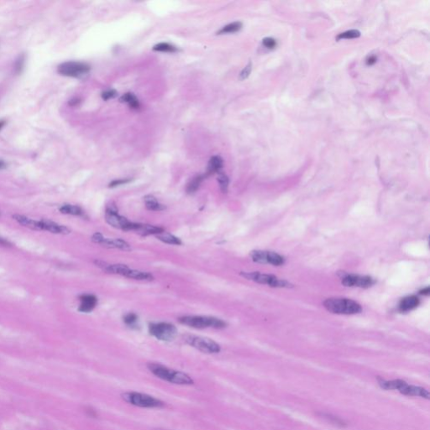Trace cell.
I'll return each mask as SVG.
<instances>
[{
	"label": "cell",
	"instance_id": "d590c367",
	"mask_svg": "<svg viewBox=\"0 0 430 430\" xmlns=\"http://www.w3.org/2000/svg\"><path fill=\"white\" fill-rule=\"evenodd\" d=\"M130 181H131V179H120V180H115V181H112V182L109 183V187H118V186H120V185L126 184V183H128V182H130Z\"/></svg>",
	"mask_w": 430,
	"mask_h": 430
},
{
	"label": "cell",
	"instance_id": "7402d4cb",
	"mask_svg": "<svg viewBox=\"0 0 430 430\" xmlns=\"http://www.w3.org/2000/svg\"><path fill=\"white\" fill-rule=\"evenodd\" d=\"M145 201V207L148 210L151 211H162L166 210V206L163 204H160L159 202L157 201V199L151 195L145 196L144 198Z\"/></svg>",
	"mask_w": 430,
	"mask_h": 430
},
{
	"label": "cell",
	"instance_id": "8992f818",
	"mask_svg": "<svg viewBox=\"0 0 430 430\" xmlns=\"http://www.w3.org/2000/svg\"><path fill=\"white\" fill-rule=\"evenodd\" d=\"M91 67L85 62H66L57 67V72L60 75L74 79H84L88 75Z\"/></svg>",
	"mask_w": 430,
	"mask_h": 430
},
{
	"label": "cell",
	"instance_id": "ac0fdd59",
	"mask_svg": "<svg viewBox=\"0 0 430 430\" xmlns=\"http://www.w3.org/2000/svg\"><path fill=\"white\" fill-rule=\"evenodd\" d=\"M378 383L380 385L381 387L385 390H398L402 388V387L407 384L406 382L402 380H393V381H386L384 379H382L380 377L377 378Z\"/></svg>",
	"mask_w": 430,
	"mask_h": 430
},
{
	"label": "cell",
	"instance_id": "ffe728a7",
	"mask_svg": "<svg viewBox=\"0 0 430 430\" xmlns=\"http://www.w3.org/2000/svg\"><path fill=\"white\" fill-rule=\"evenodd\" d=\"M419 298H417L416 296L407 297L405 299H402L400 302L399 309L402 312H408V311L414 309L415 307L419 306Z\"/></svg>",
	"mask_w": 430,
	"mask_h": 430
},
{
	"label": "cell",
	"instance_id": "8d00e7d4",
	"mask_svg": "<svg viewBox=\"0 0 430 430\" xmlns=\"http://www.w3.org/2000/svg\"><path fill=\"white\" fill-rule=\"evenodd\" d=\"M24 62H25V57L24 56H21L17 60L16 64H15V71L16 73H21L23 67H24Z\"/></svg>",
	"mask_w": 430,
	"mask_h": 430
},
{
	"label": "cell",
	"instance_id": "484cf974",
	"mask_svg": "<svg viewBox=\"0 0 430 430\" xmlns=\"http://www.w3.org/2000/svg\"><path fill=\"white\" fill-rule=\"evenodd\" d=\"M206 176L205 175H198V176H194L192 180H191L190 182H188L187 185V187H186V191H187V193H194L196 191L199 189V187H200V185H201L202 182H203V180L205 178Z\"/></svg>",
	"mask_w": 430,
	"mask_h": 430
},
{
	"label": "cell",
	"instance_id": "f1b7e54d",
	"mask_svg": "<svg viewBox=\"0 0 430 430\" xmlns=\"http://www.w3.org/2000/svg\"><path fill=\"white\" fill-rule=\"evenodd\" d=\"M320 415H321L322 418L326 419L328 422H330V424H332L335 426H339V427H345L346 426V424L338 417L333 416L331 414H321Z\"/></svg>",
	"mask_w": 430,
	"mask_h": 430
},
{
	"label": "cell",
	"instance_id": "6da1fadb",
	"mask_svg": "<svg viewBox=\"0 0 430 430\" xmlns=\"http://www.w3.org/2000/svg\"><path fill=\"white\" fill-rule=\"evenodd\" d=\"M13 218L16 221L17 223H20L23 226L27 227L29 229H35V230H45L53 234H61V235H67L70 233V229L64 225H61L58 223L52 222V221L35 220L32 218L25 217L24 215H14Z\"/></svg>",
	"mask_w": 430,
	"mask_h": 430
},
{
	"label": "cell",
	"instance_id": "7bdbcfd3",
	"mask_svg": "<svg viewBox=\"0 0 430 430\" xmlns=\"http://www.w3.org/2000/svg\"><path fill=\"white\" fill-rule=\"evenodd\" d=\"M4 125H5V121L4 120H0V129L3 128Z\"/></svg>",
	"mask_w": 430,
	"mask_h": 430
},
{
	"label": "cell",
	"instance_id": "4fadbf2b",
	"mask_svg": "<svg viewBox=\"0 0 430 430\" xmlns=\"http://www.w3.org/2000/svg\"><path fill=\"white\" fill-rule=\"evenodd\" d=\"M375 283L374 280L367 276L360 275H346L342 277V284L345 287H357V288H370Z\"/></svg>",
	"mask_w": 430,
	"mask_h": 430
},
{
	"label": "cell",
	"instance_id": "d4e9b609",
	"mask_svg": "<svg viewBox=\"0 0 430 430\" xmlns=\"http://www.w3.org/2000/svg\"><path fill=\"white\" fill-rule=\"evenodd\" d=\"M60 212L64 215H74V216H84V210L78 205L65 204L60 209Z\"/></svg>",
	"mask_w": 430,
	"mask_h": 430
},
{
	"label": "cell",
	"instance_id": "4dcf8cb0",
	"mask_svg": "<svg viewBox=\"0 0 430 430\" xmlns=\"http://www.w3.org/2000/svg\"><path fill=\"white\" fill-rule=\"evenodd\" d=\"M138 321H139V318H138V316L134 313H127V314L124 317V323H125L126 325H128L129 327H131V328L137 327Z\"/></svg>",
	"mask_w": 430,
	"mask_h": 430
},
{
	"label": "cell",
	"instance_id": "5b68a950",
	"mask_svg": "<svg viewBox=\"0 0 430 430\" xmlns=\"http://www.w3.org/2000/svg\"><path fill=\"white\" fill-rule=\"evenodd\" d=\"M241 276L246 279L251 280V281L260 283V284L270 286L271 288H293V284H291L290 282H288L286 280L280 279L273 275L260 273L258 271H254V272H242Z\"/></svg>",
	"mask_w": 430,
	"mask_h": 430
},
{
	"label": "cell",
	"instance_id": "ab89813d",
	"mask_svg": "<svg viewBox=\"0 0 430 430\" xmlns=\"http://www.w3.org/2000/svg\"><path fill=\"white\" fill-rule=\"evenodd\" d=\"M11 244L8 242V240H4L3 238L0 237V246H10Z\"/></svg>",
	"mask_w": 430,
	"mask_h": 430
},
{
	"label": "cell",
	"instance_id": "2e32d148",
	"mask_svg": "<svg viewBox=\"0 0 430 430\" xmlns=\"http://www.w3.org/2000/svg\"><path fill=\"white\" fill-rule=\"evenodd\" d=\"M401 393L407 396H419L426 399H430V392L426 389L415 387V386H409L408 383L399 390Z\"/></svg>",
	"mask_w": 430,
	"mask_h": 430
},
{
	"label": "cell",
	"instance_id": "44dd1931",
	"mask_svg": "<svg viewBox=\"0 0 430 430\" xmlns=\"http://www.w3.org/2000/svg\"><path fill=\"white\" fill-rule=\"evenodd\" d=\"M126 277L130 279L138 280V281H146V282H151L154 280L153 276L147 271L133 270V269H129L128 273L126 274Z\"/></svg>",
	"mask_w": 430,
	"mask_h": 430
},
{
	"label": "cell",
	"instance_id": "e575fe53",
	"mask_svg": "<svg viewBox=\"0 0 430 430\" xmlns=\"http://www.w3.org/2000/svg\"><path fill=\"white\" fill-rule=\"evenodd\" d=\"M262 44L265 47L268 48V49H274L277 46L276 40L271 38V37H266L263 40Z\"/></svg>",
	"mask_w": 430,
	"mask_h": 430
},
{
	"label": "cell",
	"instance_id": "9c48e42d",
	"mask_svg": "<svg viewBox=\"0 0 430 430\" xmlns=\"http://www.w3.org/2000/svg\"><path fill=\"white\" fill-rule=\"evenodd\" d=\"M149 332L155 338L162 341H172L176 338V326L169 323H153L149 325Z\"/></svg>",
	"mask_w": 430,
	"mask_h": 430
},
{
	"label": "cell",
	"instance_id": "60d3db41",
	"mask_svg": "<svg viewBox=\"0 0 430 430\" xmlns=\"http://www.w3.org/2000/svg\"><path fill=\"white\" fill-rule=\"evenodd\" d=\"M430 293V288H426L424 290L421 291V294H425V295H429Z\"/></svg>",
	"mask_w": 430,
	"mask_h": 430
},
{
	"label": "cell",
	"instance_id": "277c9868",
	"mask_svg": "<svg viewBox=\"0 0 430 430\" xmlns=\"http://www.w3.org/2000/svg\"><path fill=\"white\" fill-rule=\"evenodd\" d=\"M178 321L184 325L199 330L207 328L223 329L226 327V323L222 319L210 316H183L179 318Z\"/></svg>",
	"mask_w": 430,
	"mask_h": 430
},
{
	"label": "cell",
	"instance_id": "30bf717a",
	"mask_svg": "<svg viewBox=\"0 0 430 430\" xmlns=\"http://www.w3.org/2000/svg\"><path fill=\"white\" fill-rule=\"evenodd\" d=\"M186 341L191 346L194 347L195 349H199V351L206 354H216L221 350L219 344L211 339L189 335L187 336Z\"/></svg>",
	"mask_w": 430,
	"mask_h": 430
},
{
	"label": "cell",
	"instance_id": "d6a6232c",
	"mask_svg": "<svg viewBox=\"0 0 430 430\" xmlns=\"http://www.w3.org/2000/svg\"><path fill=\"white\" fill-rule=\"evenodd\" d=\"M252 62H249L247 66H246L245 68H244L243 70L241 71V73L240 74V80H245V79H247L251 73H252Z\"/></svg>",
	"mask_w": 430,
	"mask_h": 430
},
{
	"label": "cell",
	"instance_id": "f546056e",
	"mask_svg": "<svg viewBox=\"0 0 430 430\" xmlns=\"http://www.w3.org/2000/svg\"><path fill=\"white\" fill-rule=\"evenodd\" d=\"M218 182L220 187V190L223 193H226L228 192V187H229V178L223 172H218Z\"/></svg>",
	"mask_w": 430,
	"mask_h": 430
},
{
	"label": "cell",
	"instance_id": "7a4b0ae2",
	"mask_svg": "<svg viewBox=\"0 0 430 430\" xmlns=\"http://www.w3.org/2000/svg\"><path fill=\"white\" fill-rule=\"evenodd\" d=\"M149 370L156 377L162 380L167 381L168 383L177 384V385H192L193 380L188 375L183 372H177L173 369H170L167 366H162L159 364H150Z\"/></svg>",
	"mask_w": 430,
	"mask_h": 430
},
{
	"label": "cell",
	"instance_id": "ba28073f",
	"mask_svg": "<svg viewBox=\"0 0 430 430\" xmlns=\"http://www.w3.org/2000/svg\"><path fill=\"white\" fill-rule=\"evenodd\" d=\"M105 219L109 225L116 229H123L125 231H132L134 226V223L129 222L127 218L119 215L117 207L114 204H109L107 206Z\"/></svg>",
	"mask_w": 430,
	"mask_h": 430
},
{
	"label": "cell",
	"instance_id": "e0dca14e",
	"mask_svg": "<svg viewBox=\"0 0 430 430\" xmlns=\"http://www.w3.org/2000/svg\"><path fill=\"white\" fill-rule=\"evenodd\" d=\"M135 232L141 236H148V235H159L162 232H164V229L161 227L155 226V225H151V224L139 223V226L137 228Z\"/></svg>",
	"mask_w": 430,
	"mask_h": 430
},
{
	"label": "cell",
	"instance_id": "4316f807",
	"mask_svg": "<svg viewBox=\"0 0 430 430\" xmlns=\"http://www.w3.org/2000/svg\"><path fill=\"white\" fill-rule=\"evenodd\" d=\"M242 23L240 21L236 22L230 23L229 25H225L224 27L221 29L220 31H218V35H223V34L235 33L237 31H240V29L242 28Z\"/></svg>",
	"mask_w": 430,
	"mask_h": 430
},
{
	"label": "cell",
	"instance_id": "7c38bea8",
	"mask_svg": "<svg viewBox=\"0 0 430 430\" xmlns=\"http://www.w3.org/2000/svg\"><path fill=\"white\" fill-rule=\"evenodd\" d=\"M92 242L96 244H99L101 246L107 247V248L112 249H120L126 252H129L131 251V247L129 246L126 240L122 239H110V238L104 237V235L100 233H95L92 235Z\"/></svg>",
	"mask_w": 430,
	"mask_h": 430
},
{
	"label": "cell",
	"instance_id": "9a60e30c",
	"mask_svg": "<svg viewBox=\"0 0 430 430\" xmlns=\"http://www.w3.org/2000/svg\"><path fill=\"white\" fill-rule=\"evenodd\" d=\"M98 299L92 294H84L80 297L79 310L82 313H90L95 308Z\"/></svg>",
	"mask_w": 430,
	"mask_h": 430
},
{
	"label": "cell",
	"instance_id": "83f0119b",
	"mask_svg": "<svg viewBox=\"0 0 430 430\" xmlns=\"http://www.w3.org/2000/svg\"><path fill=\"white\" fill-rule=\"evenodd\" d=\"M153 50L155 51H161V52H176L177 51V48L174 45H171L167 42H162L159 43L157 45H154Z\"/></svg>",
	"mask_w": 430,
	"mask_h": 430
},
{
	"label": "cell",
	"instance_id": "836d02e7",
	"mask_svg": "<svg viewBox=\"0 0 430 430\" xmlns=\"http://www.w3.org/2000/svg\"><path fill=\"white\" fill-rule=\"evenodd\" d=\"M117 95L118 92H116V90L115 89L106 90V91L102 92V94H101L102 98L105 101L109 100L110 98H115Z\"/></svg>",
	"mask_w": 430,
	"mask_h": 430
},
{
	"label": "cell",
	"instance_id": "cb8c5ba5",
	"mask_svg": "<svg viewBox=\"0 0 430 430\" xmlns=\"http://www.w3.org/2000/svg\"><path fill=\"white\" fill-rule=\"evenodd\" d=\"M158 240L162 241L163 243L169 244V245H175V246H180L182 245V241L179 238L176 237L175 235L167 233V232H162L159 235H157Z\"/></svg>",
	"mask_w": 430,
	"mask_h": 430
},
{
	"label": "cell",
	"instance_id": "74e56055",
	"mask_svg": "<svg viewBox=\"0 0 430 430\" xmlns=\"http://www.w3.org/2000/svg\"><path fill=\"white\" fill-rule=\"evenodd\" d=\"M376 62H377V57L375 56H369L367 60H366V63L369 66H372V65L375 64Z\"/></svg>",
	"mask_w": 430,
	"mask_h": 430
},
{
	"label": "cell",
	"instance_id": "1f68e13d",
	"mask_svg": "<svg viewBox=\"0 0 430 430\" xmlns=\"http://www.w3.org/2000/svg\"><path fill=\"white\" fill-rule=\"evenodd\" d=\"M360 37V32L358 30H349L344 33L339 35L337 40L341 39H355Z\"/></svg>",
	"mask_w": 430,
	"mask_h": 430
},
{
	"label": "cell",
	"instance_id": "8fae6325",
	"mask_svg": "<svg viewBox=\"0 0 430 430\" xmlns=\"http://www.w3.org/2000/svg\"><path fill=\"white\" fill-rule=\"evenodd\" d=\"M251 257L255 262L262 263V264L282 265L285 262V259L282 256L275 252L254 251L251 253Z\"/></svg>",
	"mask_w": 430,
	"mask_h": 430
},
{
	"label": "cell",
	"instance_id": "3957f363",
	"mask_svg": "<svg viewBox=\"0 0 430 430\" xmlns=\"http://www.w3.org/2000/svg\"><path fill=\"white\" fill-rule=\"evenodd\" d=\"M324 306L327 310L335 314H356L361 312L362 308L358 302L351 299L344 298H331L324 301Z\"/></svg>",
	"mask_w": 430,
	"mask_h": 430
},
{
	"label": "cell",
	"instance_id": "f35d334b",
	"mask_svg": "<svg viewBox=\"0 0 430 430\" xmlns=\"http://www.w3.org/2000/svg\"><path fill=\"white\" fill-rule=\"evenodd\" d=\"M80 102H81V100L79 98H73L72 100L69 101V105H71V106H77L78 104H80Z\"/></svg>",
	"mask_w": 430,
	"mask_h": 430
},
{
	"label": "cell",
	"instance_id": "52a82bcc",
	"mask_svg": "<svg viewBox=\"0 0 430 430\" xmlns=\"http://www.w3.org/2000/svg\"><path fill=\"white\" fill-rule=\"evenodd\" d=\"M124 399L132 405L140 407V408H161L163 406V402L160 400L151 397L147 394L140 393V392H127L124 394Z\"/></svg>",
	"mask_w": 430,
	"mask_h": 430
},
{
	"label": "cell",
	"instance_id": "603a6c76",
	"mask_svg": "<svg viewBox=\"0 0 430 430\" xmlns=\"http://www.w3.org/2000/svg\"><path fill=\"white\" fill-rule=\"evenodd\" d=\"M120 101L121 103H126L128 104L129 106L131 109H137L140 108V102L139 99L136 98V96L131 93V92H127L123 96H121L120 98Z\"/></svg>",
	"mask_w": 430,
	"mask_h": 430
},
{
	"label": "cell",
	"instance_id": "d6986e66",
	"mask_svg": "<svg viewBox=\"0 0 430 430\" xmlns=\"http://www.w3.org/2000/svg\"><path fill=\"white\" fill-rule=\"evenodd\" d=\"M223 168V160L218 156L213 157L209 162L207 172L205 176H209L215 173L220 172L221 168Z\"/></svg>",
	"mask_w": 430,
	"mask_h": 430
},
{
	"label": "cell",
	"instance_id": "5bb4252c",
	"mask_svg": "<svg viewBox=\"0 0 430 430\" xmlns=\"http://www.w3.org/2000/svg\"><path fill=\"white\" fill-rule=\"evenodd\" d=\"M94 263L103 271H106L107 273L120 275V276H124V277H126V274L128 273V271L130 269L128 265H124V264H108L103 260H97L94 261Z\"/></svg>",
	"mask_w": 430,
	"mask_h": 430
},
{
	"label": "cell",
	"instance_id": "b9f144b4",
	"mask_svg": "<svg viewBox=\"0 0 430 430\" xmlns=\"http://www.w3.org/2000/svg\"><path fill=\"white\" fill-rule=\"evenodd\" d=\"M6 168V163L3 161H0V170Z\"/></svg>",
	"mask_w": 430,
	"mask_h": 430
}]
</instances>
